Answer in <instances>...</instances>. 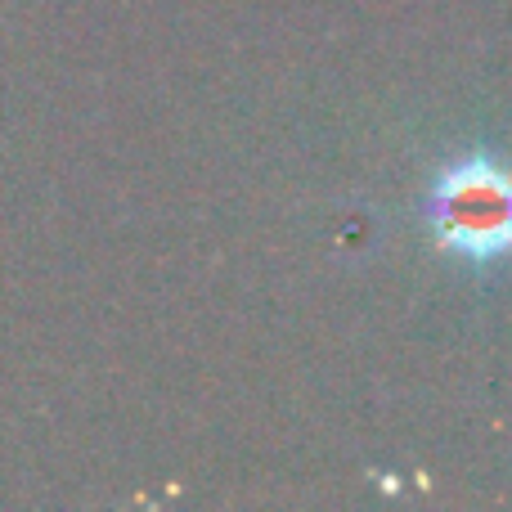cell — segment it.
Listing matches in <instances>:
<instances>
[{"instance_id":"1","label":"cell","mask_w":512,"mask_h":512,"mask_svg":"<svg viewBox=\"0 0 512 512\" xmlns=\"http://www.w3.org/2000/svg\"><path fill=\"white\" fill-rule=\"evenodd\" d=\"M432 221L445 248L468 256H495L512 248V176L495 162H463L441 180Z\"/></svg>"}]
</instances>
